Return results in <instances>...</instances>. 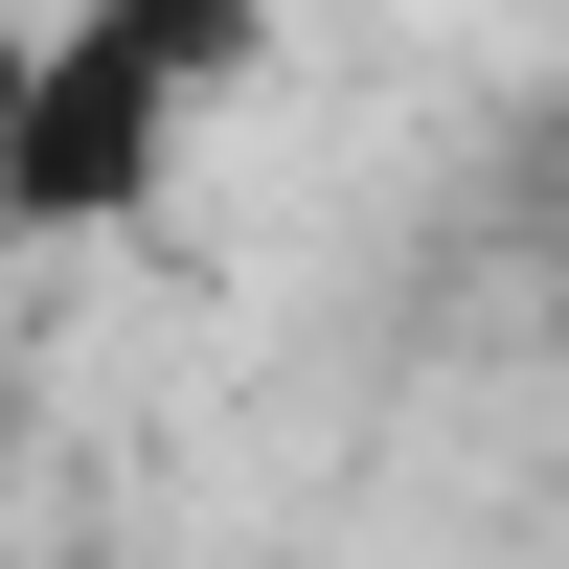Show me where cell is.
<instances>
[{"mask_svg":"<svg viewBox=\"0 0 569 569\" xmlns=\"http://www.w3.org/2000/svg\"><path fill=\"white\" fill-rule=\"evenodd\" d=\"M23 69H46V0H0V137H23Z\"/></svg>","mask_w":569,"mask_h":569,"instance_id":"7a4b0ae2","label":"cell"},{"mask_svg":"<svg viewBox=\"0 0 569 569\" xmlns=\"http://www.w3.org/2000/svg\"><path fill=\"white\" fill-rule=\"evenodd\" d=\"M251 46H273V0H46L23 137H0V251H91V228H137L182 160H206V114H228Z\"/></svg>","mask_w":569,"mask_h":569,"instance_id":"6da1fadb","label":"cell"}]
</instances>
